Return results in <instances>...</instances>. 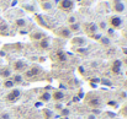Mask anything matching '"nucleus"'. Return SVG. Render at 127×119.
Listing matches in <instances>:
<instances>
[{
	"label": "nucleus",
	"mask_w": 127,
	"mask_h": 119,
	"mask_svg": "<svg viewBox=\"0 0 127 119\" xmlns=\"http://www.w3.org/2000/svg\"><path fill=\"white\" fill-rule=\"evenodd\" d=\"M85 102L91 108H99L102 103V99H101L100 95H97V93H89L85 98Z\"/></svg>",
	"instance_id": "f257e3e1"
},
{
	"label": "nucleus",
	"mask_w": 127,
	"mask_h": 119,
	"mask_svg": "<svg viewBox=\"0 0 127 119\" xmlns=\"http://www.w3.org/2000/svg\"><path fill=\"white\" fill-rule=\"evenodd\" d=\"M107 23L109 26L112 28V30H120L124 25V19L120 16V15H111L109 16V20H107Z\"/></svg>",
	"instance_id": "f03ea898"
},
{
	"label": "nucleus",
	"mask_w": 127,
	"mask_h": 119,
	"mask_svg": "<svg viewBox=\"0 0 127 119\" xmlns=\"http://www.w3.org/2000/svg\"><path fill=\"white\" fill-rule=\"evenodd\" d=\"M111 10L115 12V15L124 14L126 11V4L124 0H111Z\"/></svg>",
	"instance_id": "7ed1b4c3"
},
{
	"label": "nucleus",
	"mask_w": 127,
	"mask_h": 119,
	"mask_svg": "<svg viewBox=\"0 0 127 119\" xmlns=\"http://www.w3.org/2000/svg\"><path fill=\"white\" fill-rule=\"evenodd\" d=\"M27 63L25 61V60H22V59H17V60H15L14 63H12V65H11V70L12 71H15L16 74H20V73H24V71H26L27 70Z\"/></svg>",
	"instance_id": "20e7f679"
},
{
	"label": "nucleus",
	"mask_w": 127,
	"mask_h": 119,
	"mask_svg": "<svg viewBox=\"0 0 127 119\" xmlns=\"http://www.w3.org/2000/svg\"><path fill=\"white\" fill-rule=\"evenodd\" d=\"M83 30L86 33V36H89L90 38L94 35L99 33V27H97V23H95V22H86V23H84L83 25Z\"/></svg>",
	"instance_id": "39448f33"
},
{
	"label": "nucleus",
	"mask_w": 127,
	"mask_h": 119,
	"mask_svg": "<svg viewBox=\"0 0 127 119\" xmlns=\"http://www.w3.org/2000/svg\"><path fill=\"white\" fill-rule=\"evenodd\" d=\"M42 73V68L40 66V65H31L30 68H29V70H26L25 71V75H24V78H37L40 74Z\"/></svg>",
	"instance_id": "423d86ee"
},
{
	"label": "nucleus",
	"mask_w": 127,
	"mask_h": 119,
	"mask_svg": "<svg viewBox=\"0 0 127 119\" xmlns=\"http://www.w3.org/2000/svg\"><path fill=\"white\" fill-rule=\"evenodd\" d=\"M20 97H21V91L19 88H11L10 92L5 96V101L10 102V103H14V102L19 101Z\"/></svg>",
	"instance_id": "0eeeda50"
},
{
	"label": "nucleus",
	"mask_w": 127,
	"mask_h": 119,
	"mask_svg": "<svg viewBox=\"0 0 127 119\" xmlns=\"http://www.w3.org/2000/svg\"><path fill=\"white\" fill-rule=\"evenodd\" d=\"M58 9L64 12H70L74 9V1L73 0H59Z\"/></svg>",
	"instance_id": "6e6552de"
},
{
	"label": "nucleus",
	"mask_w": 127,
	"mask_h": 119,
	"mask_svg": "<svg viewBox=\"0 0 127 119\" xmlns=\"http://www.w3.org/2000/svg\"><path fill=\"white\" fill-rule=\"evenodd\" d=\"M54 33L58 36V37H61V38H64V40H69V38H72V32H70V30L68 28V27H65V26H62V27H58L57 30H54Z\"/></svg>",
	"instance_id": "1a4fd4ad"
},
{
	"label": "nucleus",
	"mask_w": 127,
	"mask_h": 119,
	"mask_svg": "<svg viewBox=\"0 0 127 119\" xmlns=\"http://www.w3.org/2000/svg\"><path fill=\"white\" fill-rule=\"evenodd\" d=\"M70 43L75 47V48H83L86 45V38L82 37V36H77V37H73L70 40Z\"/></svg>",
	"instance_id": "9d476101"
},
{
	"label": "nucleus",
	"mask_w": 127,
	"mask_h": 119,
	"mask_svg": "<svg viewBox=\"0 0 127 119\" xmlns=\"http://www.w3.org/2000/svg\"><path fill=\"white\" fill-rule=\"evenodd\" d=\"M44 37H47L46 33L42 32V31H38V30H35V31H32L30 33V40H32V42H38V40H43Z\"/></svg>",
	"instance_id": "9b49d317"
},
{
	"label": "nucleus",
	"mask_w": 127,
	"mask_h": 119,
	"mask_svg": "<svg viewBox=\"0 0 127 119\" xmlns=\"http://www.w3.org/2000/svg\"><path fill=\"white\" fill-rule=\"evenodd\" d=\"M68 59V55L64 50H57L54 53V60L58 61V63H65Z\"/></svg>",
	"instance_id": "f8f14e48"
},
{
	"label": "nucleus",
	"mask_w": 127,
	"mask_h": 119,
	"mask_svg": "<svg viewBox=\"0 0 127 119\" xmlns=\"http://www.w3.org/2000/svg\"><path fill=\"white\" fill-rule=\"evenodd\" d=\"M121 70H122V61L119 60V59L114 60L112 64H111V71H112L115 75H119V74L121 73Z\"/></svg>",
	"instance_id": "ddd939ff"
},
{
	"label": "nucleus",
	"mask_w": 127,
	"mask_h": 119,
	"mask_svg": "<svg viewBox=\"0 0 127 119\" xmlns=\"http://www.w3.org/2000/svg\"><path fill=\"white\" fill-rule=\"evenodd\" d=\"M51 96H52V99H54L57 103L63 102V101L65 99V93H64L63 91H61V90H56Z\"/></svg>",
	"instance_id": "4468645a"
},
{
	"label": "nucleus",
	"mask_w": 127,
	"mask_h": 119,
	"mask_svg": "<svg viewBox=\"0 0 127 119\" xmlns=\"http://www.w3.org/2000/svg\"><path fill=\"white\" fill-rule=\"evenodd\" d=\"M12 75V70L10 66H0V78L2 79H9Z\"/></svg>",
	"instance_id": "2eb2a0df"
},
{
	"label": "nucleus",
	"mask_w": 127,
	"mask_h": 119,
	"mask_svg": "<svg viewBox=\"0 0 127 119\" xmlns=\"http://www.w3.org/2000/svg\"><path fill=\"white\" fill-rule=\"evenodd\" d=\"M37 47H38V49H41V50H46V49H48L49 47H51V40L48 37H44L43 40H38L37 42Z\"/></svg>",
	"instance_id": "dca6fc26"
},
{
	"label": "nucleus",
	"mask_w": 127,
	"mask_h": 119,
	"mask_svg": "<svg viewBox=\"0 0 127 119\" xmlns=\"http://www.w3.org/2000/svg\"><path fill=\"white\" fill-rule=\"evenodd\" d=\"M14 25L16 28H24L27 26V20L26 19H16L14 21Z\"/></svg>",
	"instance_id": "f3484780"
},
{
	"label": "nucleus",
	"mask_w": 127,
	"mask_h": 119,
	"mask_svg": "<svg viewBox=\"0 0 127 119\" xmlns=\"http://www.w3.org/2000/svg\"><path fill=\"white\" fill-rule=\"evenodd\" d=\"M10 79L12 80V82H14L15 85H21L22 81H24V76H22L21 74H15V75H11Z\"/></svg>",
	"instance_id": "a211bd4d"
},
{
	"label": "nucleus",
	"mask_w": 127,
	"mask_h": 119,
	"mask_svg": "<svg viewBox=\"0 0 127 119\" xmlns=\"http://www.w3.org/2000/svg\"><path fill=\"white\" fill-rule=\"evenodd\" d=\"M52 99V96H51V93L49 92H42L41 95H40V101H42V102H44V103H48L49 101Z\"/></svg>",
	"instance_id": "6ab92c4d"
},
{
	"label": "nucleus",
	"mask_w": 127,
	"mask_h": 119,
	"mask_svg": "<svg viewBox=\"0 0 127 119\" xmlns=\"http://www.w3.org/2000/svg\"><path fill=\"white\" fill-rule=\"evenodd\" d=\"M68 28L70 30V32H72V33H77V32H79V31L82 30V27H80V25H79L78 22L70 23V25L68 26Z\"/></svg>",
	"instance_id": "aec40b11"
},
{
	"label": "nucleus",
	"mask_w": 127,
	"mask_h": 119,
	"mask_svg": "<svg viewBox=\"0 0 127 119\" xmlns=\"http://www.w3.org/2000/svg\"><path fill=\"white\" fill-rule=\"evenodd\" d=\"M2 86H4V88H7V90H11V88H14L15 87V83L12 82V80L10 79H5L2 81Z\"/></svg>",
	"instance_id": "412c9836"
},
{
	"label": "nucleus",
	"mask_w": 127,
	"mask_h": 119,
	"mask_svg": "<svg viewBox=\"0 0 127 119\" xmlns=\"http://www.w3.org/2000/svg\"><path fill=\"white\" fill-rule=\"evenodd\" d=\"M42 113H43V118L44 119H53V117H54L53 112L49 111V109H43Z\"/></svg>",
	"instance_id": "4be33fe9"
},
{
	"label": "nucleus",
	"mask_w": 127,
	"mask_h": 119,
	"mask_svg": "<svg viewBox=\"0 0 127 119\" xmlns=\"http://www.w3.org/2000/svg\"><path fill=\"white\" fill-rule=\"evenodd\" d=\"M99 42L102 44V45H110V43H111V40L109 37H105V36H101V38L99 40Z\"/></svg>",
	"instance_id": "5701e85b"
},
{
	"label": "nucleus",
	"mask_w": 127,
	"mask_h": 119,
	"mask_svg": "<svg viewBox=\"0 0 127 119\" xmlns=\"http://www.w3.org/2000/svg\"><path fill=\"white\" fill-rule=\"evenodd\" d=\"M41 7H42V10H44V11H48V10H51V9H52V4H51L49 1L41 2Z\"/></svg>",
	"instance_id": "b1692460"
},
{
	"label": "nucleus",
	"mask_w": 127,
	"mask_h": 119,
	"mask_svg": "<svg viewBox=\"0 0 127 119\" xmlns=\"http://www.w3.org/2000/svg\"><path fill=\"white\" fill-rule=\"evenodd\" d=\"M0 119H11V117L7 112H2V113H0Z\"/></svg>",
	"instance_id": "393cba45"
},
{
	"label": "nucleus",
	"mask_w": 127,
	"mask_h": 119,
	"mask_svg": "<svg viewBox=\"0 0 127 119\" xmlns=\"http://www.w3.org/2000/svg\"><path fill=\"white\" fill-rule=\"evenodd\" d=\"M54 108H56V109H58V111H62V109H63L64 107H63V106H62L61 103H58V104H56V106H54Z\"/></svg>",
	"instance_id": "a878e982"
},
{
	"label": "nucleus",
	"mask_w": 127,
	"mask_h": 119,
	"mask_svg": "<svg viewBox=\"0 0 127 119\" xmlns=\"http://www.w3.org/2000/svg\"><path fill=\"white\" fill-rule=\"evenodd\" d=\"M68 114H69V111L65 109V108H63L62 109V116H68Z\"/></svg>",
	"instance_id": "bb28decb"
},
{
	"label": "nucleus",
	"mask_w": 127,
	"mask_h": 119,
	"mask_svg": "<svg viewBox=\"0 0 127 119\" xmlns=\"http://www.w3.org/2000/svg\"><path fill=\"white\" fill-rule=\"evenodd\" d=\"M68 22H69V25H70V23H74V22H77V21H75V19H74V17H69Z\"/></svg>",
	"instance_id": "cd10ccee"
},
{
	"label": "nucleus",
	"mask_w": 127,
	"mask_h": 119,
	"mask_svg": "<svg viewBox=\"0 0 127 119\" xmlns=\"http://www.w3.org/2000/svg\"><path fill=\"white\" fill-rule=\"evenodd\" d=\"M88 119H96V117L93 116V114H90V116H88Z\"/></svg>",
	"instance_id": "c85d7f7f"
},
{
	"label": "nucleus",
	"mask_w": 127,
	"mask_h": 119,
	"mask_svg": "<svg viewBox=\"0 0 127 119\" xmlns=\"http://www.w3.org/2000/svg\"><path fill=\"white\" fill-rule=\"evenodd\" d=\"M124 86H125V88H126V90H127V80H126V81H125V83H124Z\"/></svg>",
	"instance_id": "c756f323"
},
{
	"label": "nucleus",
	"mask_w": 127,
	"mask_h": 119,
	"mask_svg": "<svg viewBox=\"0 0 127 119\" xmlns=\"http://www.w3.org/2000/svg\"><path fill=\"white\" fill-rule=\"evenodd\" d=\"M41 2H46V1H51V0H40Z\"/></svg>",
	"instance_id": "7c9ffc66"
},
{
	"label": "nucleus",
	"mask_w": 127,
	"mask_h": 119,
	"mask_svg": "<svg viewBox=\"0 0 127 119\" xmlns=\"http://www.w3.org/2000/svg\"><path fill=\"white\" fill-rule=\"evenodd\" d=\"M124 2H125V4H127V0H125V1H124Z\"/></svg>",
	"instance_id": "2f4dec72"
},
{
	"label": "nucleus",
	"mask_w": 127,
	"mask_h": 119,
	"mask_svg": "<svg viewBox=\"0 0 127 119\" xmlns=\"http://www.w3.org/2000/svg\"><path fill=\"white\" fill-rule=\"evenodd\" d=\"M0 64H1V59H0Z\"/></svg>",
	"instance_id": "473e14b6"
},
{
	"label": "nucleus",
	"mask_w": 127,
	"mask_h": 119,
	"mask_svg": "<svg viewBox=\"0 0 127 119\" xmlns=\"http://www.w3.org/2000/svg\"><path fill=\"white\" fill-rule=\"evenodd\" d=\"M126 37H127V35H126Z\"/></svg>",
	"instance_id": "72a5a7b5"
}]
</instances>
